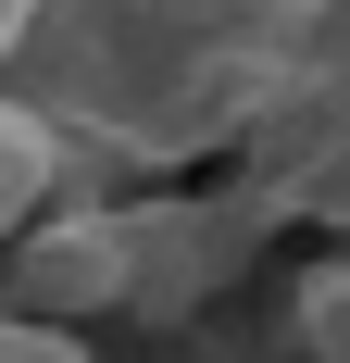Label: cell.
I'll return each mask as SVG.
<instances>
[{"label":"cell","instance_id":"6da1fadb","mask_svg":"<svg viewBox=\"0 0 350 363\" xmlns=\"http://www.w3.org/2000/svg\"><path fill=\"white\" fill-rule=\"evenodd\" d=\"M88 176H101V150L75 138L50 101H26V88L0 75V238H13V225H38L50 201H75Z\"/></svg>","mask_w":350,"mask_h":363},{"label":"cell","instance_id":"7a4b0ae2","mask_svg":"<svg viewBox=\"0 0 350 363\" xmlns=\"http://www.w3.org/2000/svg\"><path fill=\"white\" fill-rule=\"evenodd\" d=\"M300 351H313V363H350V251L300 276Z\"/></svg>","mask_w":350,"mask_h":363},{"label":"cell","instance_id":"3957f363","mask_svg":"<svg viewBox=\"0 0 350 363\" xmlns=\"http://www.w3.org/2000/svg\"><path fill=\"white\" fill-rule=\"evenodd\" d=\"M0 363H88V338L63 313H26V301H0Z\"/></svg>","mask_w":350,"mask_h":363}]
</instances>
